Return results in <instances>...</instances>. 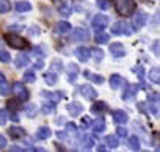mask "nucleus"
Masks as SVG:
<instances>
[{
	"mask_svg": "<svg viewBox=\"0 0 160 152\" xmlns=\"http://www.w3.org/2000/svg\"><path fill=\"white\" fill-rule=\"evenodd\" d=\"M135 0H118L116 2V11L121 16H130L135 11Z\"/></svg>",
	"mask_w": 160,
	"mask_h": 152,
	"instance_id": "f257e3e1",
	"label": "nucleus"
},
{
	"mask_svg": "<svg viewBox=\"0 0 160 152\" xmlns=\"http://www.w3.org/2000/svg\"><path fill=\"white\" fill-rule=\"evenodd\" d=\"M5 41L13 47V49H19V50H24V49H27L28 47V41L25 39V38H22V36H19V35H7L5 36Z\"/></svg>",
	"mask_w": 160,
	"mask_h": 152,
	"instance_id": "f03ea898",
	"label": "nucleus"
},
{
	"mask_svg": "<svg viewBox=\"0 0 160 152\" xmlns=\"http://www.w3.org/2000/svg\"><path fill=\"white\" fill-rule=\"evenodd\" d=\"M140 88L146 90L148 86H146L144 83H140V85H127V88H126L124 93H122V101H126V102H132V101L135 99V96H137V93H138Z\"/></svg>",
	"mask_w": 160,
	"mask_h": 152,
	"instance_id": "7ed1b4c3",
	"label": "nucleus"
},
{
	"mask_svg": "<svg viewBox=\"0 0 160 152\" xmlns=\"http://www.w3.org/2000/svg\"><path fill=\"white\" fill-rule=\"evenodd\" d=\"M108 22H110L108 16H105V14H98V16H94L93 21H91V28H93L96 33H98V32H102V30L108 25Z\"/></svg>",
	"mask_w": 160,
	"mask_h": 152,
	"instance_id": "20e7f679",
	"label": "nucleus"
},
{
	"mask_svg": "<svg viewBox=\"0 0 160 152\" xmlns=\"http://www.w3.org/2000/svg\"><path fill=\"white\" fill-rule=\"evenodd\" d=\"M13 91H14L16 97H18L21 102H25V101H28V97H30L28 88H25V85H24V83H21V82H16V83H14Z\"/></svg>",
	"mask_w": 160,
	"mask_h": 152,
	"instance_id": "39448f33",
	"label": "nucleus"
},
{
	"mask_svg": "<svg viewBox=\"0 0 160 152\" xmlns=\"http://www.w3.org/2000/svg\"><path fill=\"white\" fill-rule=\"evenodd\" d=\"M135 30L133 28H130L129 27V24L127 22H124V21H118L113 27H112V33L113 35H121V33H126V35H132Z\"/></svg>",
	"mask_w": 160,
	"mask_h": 152,
	"instance_id": "423d86ee",
	"label": "nucleus"
},
{
	"mask_svg": "<svg viewBox=\"0 0 160 152\" xmlns=\"http://www.w3.org/2000/svg\"><path fill=\"white\" fill-rule=\"evenodd\" d=\"M90 38V32L87 30V28H75L74 32H72V36H71V39L74 41V42H83V41H87Z\"/></svg>",
	"mask_w": 160,
	"mask_h": 152,
	"instance_id": "0eeeda50",
	"label": "nucleus"
},
{
	"mask_svg": "<svg viewBox=\"0 0 160 152\" xmlns=\"http://www.w3.org/2000/svg\"><path fill=\"white\" fill-rule=\"evenodd\" d=\"M146 22H148V13H144V11H138V13H135V16H133V22H132L133 30H140L141 27L146 25Z\"/></svg>",
	"mask_w": 160,
	"mask_h": 152,
	"instance_id": "6e6552de",
	"label": "nucleus"
},
{
	"mask_svg": "<svg viewBox=\"0 0 160 152\" xmlns=\"http://www.w3.org/2000/svg\"><path fill=\"white\" fill-rule=\"evenodd\" d=\"M78 74H80L78 64H75V63L66 64V75H68V80L69 82H75V79L78 77Z\"/></svg>",
	"mask_w": 160,
	"mask_h": 152,
	"instance_id": "1a4fd4ad",
	"label": "nucleus"
},
{
	"mask_svg": "<svg viewBox=\"0 0 160 152\" xmlns=\"http://www.w3.org/2000/svg\"><path fill=\"white\" fill-rule=\"evenodd\" d=\"M78 93L82 94L85 99H88V101L96 99V96H98V91H96L93 86H90V85H82V86H78Z\"/></svg>",
	"mask_w": 160,
	"mask_h": 152,
	"instance_id": "9d476101",
	"label": "nucleus"
},
{
	"mask_svg": "<svg viewBox=\"0 0 160 152\" xmlns=\"http://www.w3.org/2000/svg\"><path fill=\"white\" fill-rule=\"evenodd\" d=\"M41 96H42V97H46V99H47V101H50V102H58V101H61V99H64V97H66V93H64V91H55V93L42 91V93H41Z\"/></svg>",
	"mask_w": 160,
	"mask_h": 152,
	"instance_id": "9b49d317",
	"label": "nucleus"
},
{
	"mask_svg": "<svg viewBox=\"0 0 160 152\" xmlns=\"http://www.w3.org/2000/svg\"><path fill=\"white\" fill-rule=\"evenodd\" d=\"M110 53L115 56V58H122L126 55V50H124V46L121 42H113L110 44Z\"/></svg>",
	"mask_w": 160,
	"mask_h": 152,
	"instance_id": "f8f14e48",
	"label": "nucleus"
},
{
	"mask_svg": "<svg viewBox=\"0 0 160 152\" xmlns=\"http://www.w3.org/2000/svg\"><path fill=\"white\" fill-rule=\"evenodd\" d=\"M66 111H68L71 116H78L80 113L83 111V107L80 105L78 102H71V104L66 105Z\"/></svg>",
	"mask_w": 160,
	"mask_h": 152,
	"instance_id": "ddd939ff",
	"label": "nucleus"
},
{
	"mask_svg": "<svg viewBox=\"0 0 160 152\" xmlns=\"http://www.w3.org/2000/svg\"><path fill=\"white\" fill-rule=\"evenodd\" d=\"M71 24L69 22H66V21H61V22H58L57 25H55V28H53V32L57 33V35H66V33H69L71 32Z\"/></svg>",
	"mask_w": 160,
	"mask_h": 152,
	"instance_id": "4468645a",
	"label": "nucleus"
},
{
	"mask_svg": "<svg viewBox=\"0 0 160 152\" xmlns=\"http://www.w3.org/2000/svg\"><path fill=\"white\" fill-rule=\"evenodd\" d=\"M75 56L82 61V63L88 61V60H90V49H87V47H78V49H75Z\"/></svg>",
	"mask_w": 160,
	"mask_h": 152,
	"instance_id": "2eb2a0df",
	"label": "nucleus"
},
{
	"mask_svg": "<svg viewBox=\"0 0 160 152\" xmlns=\"http://www.w3.org/2000/svg\"><path fill=\"white\" fill-rule=\"evenodd\" d=\"M113 119H115L116 124H126V122L129 121V116H127L126 111H122V110H116V111L113 113Z\"/></svg>",
	"mask_w": 160,
	"mask_h": 152,
	"instance_id": "dca6fc26",
	"label": "nucleus"
},
{
	"mask_svg": "<svg viewBox=\"0 0 160 152\" xmlns=\"http://www.w3.org/2000/svg\"><path fill=\"white\" fill-rule=\"evenodd\" d=\"M91 129L94 130V133H101V132H104V130H105V121H104V118H98V119H94V121L91 122Z\"/></svg>",
	"mask_w": 160,
	"mask_h": 152,
	"instance_id": "f3484780",
	"label": "nucleus"
},
{
	"mask_svg": "<svg viewBox=\"0 0 160 152\" xmlns=\"http://www.w3.org/2000/svg\"><path fill=\"white\" fill-rule=\"evenodd\" d=\"M8 133L13 136V138H22V136H25V129H22V127H19V125H11L10 129H8Z\"/></svg>",
	"mask_w": 160,
	"mask_h": 152,
	"instance_id": "a211bd4d",
	"label": "nucleus"
},
{
	"mask_svg": "<svg viewBox=\"0 0 160 152\" xmlns=\"http://www.w3.org/2000/svg\"><path fill=\"white\" fill-rule=\"evenodd\" d=\"M28 63H30V58H28L27 53H19V55L14 58V64H16L18 67H24V66H27Z\"/></svg>",
	"mask_w": 160,
	"mask_h": 152,
	"instance_id": "6ab92c4d",
	"label": "nucleus"
},
{
	"mask_svg": "<svg viewBox=\"0 0 160 152\" xmlns=\"http://www.w3.org/2000/svg\"><path fill=\"white\" fill-rule=\"evenodd\" d=\"M14 10L18 13H27V11L32 10V5L28 2H25V0H19V2H16V5H14Z\"/></svg>",
	"mask_w": 160,
	"mask_h": 152,
	"instance_id": "aec40b11",
	"label": "nucleus"
},
{
	"mask_svg": "<svg viewBox=\"0 0 160 152\" xmlns=\"http://www.w3.org/2000/svg\"><path fill=\"white\" fill-rule=\"evenodd\" d=\"M124 83V79L121 77L119 74H113L112 77H110V86L113 88V90H116V88H119L121 85Z\"/></svg>",
	"mask_w": 160,
	"mask_h": 152,
	"instance_id": "412c9836",
	"label": "nucleus"
},
{
	"mask_svg": "<svg viewBox=\"0 0 160 152\" xmlns=\"http://www.w3.org/2000/svg\"><path fill=\"white\" fill-rule=\"evenodd\" d=\"M105 110H107V104H105L104 101H98V102H94V104L91 105V111H93V113L101 115V113H104Z\"/></svg>",
	"mask_w": 160,
	"mask_h": 152,
	"instance_id": "4be33fe9",
	"label": "nucleus"
},
{
	"mask_svg": "<svg viewBox=\"0 0 160 152\" xmlns=\"http://www.w3.org/2000/svg\"><path fill=\"white\" fill-rule=\"evenodd\" d=\"M90 56H93L96 63H101L104 60V50H101L98 47H93V49H90Z\"/></svg>",
	"mask_w": 160,
	"mask_h": 152,
	"instance_id": "5701e85b",
	"label": "nucleus"
},
{
	"mask_svg": "<svg viewBox=\"0 0 160 152\" xmlns=\"http://www.w3.org/2000/svg\"><path fill=\"white\" fill-rule=\"evenodd\" d=\"M50 135H52V130L49 127H46V125H42L41 129H38V132H36L38 140H47V138H50Z\"/></svg>",
	"mask_w": 160,
	"mask_h": 152,
	"instance_id": "b1692460",
	"label": "nucleus"
},
{
	"mask_svg": "<svg viewBox=\"0 0 160 152\" xmlns=\"http://www.w3.org/2000/svg\"><path fill=\"white\" fill-rule=\"evenodd\" d=\"M105 143H107V146H108L110 149H116V147L119 146L118 135H116V136H115V135H107V136H105Z\"/></svg>",
	"mask_w": 160,
	"mask_h": 152,
	"instance_id": "393cba45",
	"label": "nucleus"
},
{
	"mask_svg": "<svg viewBox=\"0 0 160 152\" xmlns=\"http://www.w3.org/2000/svg\"><path fill=\"white\" fill-rule=\"evenodd\" d=\"M44 80H46V83L47 85H55L57 82H58V75H57V72H46L44 74Z\"/></svg>",
	"mask_w": 160,
	"mask_h": 152,
	"instance_id": "a878e982",
	"label": "nucleus"
},
{
	"mask_svg": "<svg viewBox=\"0 0 160 152\" xmlns=\"http://www.w3.org/2000/svg\"><path fill=\"white\" fill-rule=\"evenodd\" d=\"M41 110H42V113H44V115H52V113H55V102L46 101V102H44V105L41 107Z\"/></svg>",
	"mask_w": 160,
	"mask_h": 152,
	"instance_id": "bb28decb",
	"label": "nucleus"
},
{
	"mask_svg": "<svg viewBox=\"0 0 160 152\" xmlns=\"http://www.w3.org/2000/svg\"><path fill=\"white\" fill-rule=\"evenodd\" d=\"M149 80L154 83H160V67H152L149 72Z\"/></svg>",
	"mask_w": 160,
	"mask_h": 152,
	"instance_id": "cd10ccee",
	"label": "nucleus"
},
{
	"mask_svg": "<svg viewBox=\"0 0 160 152\" xmlns=\"http://www.w3.org/2000/svg\"><path fill=\"white\" fill-rule=\"evenodd\" d=\"M127 144L132 150H140V138L138 136H129L127 138Z\"/></svg>",
	"mask_w": 160,
	"mask_h": 152,
	"instance_id": "c85d7f7f",
	"label": "nucleus"
},
{
	"mask_svg": "<svg viewBox=\"0 0 160 152\" xmlns=\"http://www.w3.org/2000/svg\"><path fill=\"white\" fill-rule=\"evenodd\" d=\"M83 74H85V77H87L88 80H91V82H94V83H102V82H104V79L101 77V75H98V74H91L90 71H85Z\"/></svg>",
	"mask_w": 160,
	"mask_h": 152,
	"instance_id": "c756f323",
	"label": "nucleus"
},
{
	"mask_svg": "<svg viewBox=\"0 0 160 152\" xmlns=\"http://www.w3.org/2000/svg\"><path fill=\"white\" fill-rule=\"evenodd\" d=\"M94 39H96V42H98V44H107V42L110 41V36H108L107 33L98 32V33H96V38H94Z\"/></svg>",
	"mask_w": 160,
	"mask_h": 152,
	"instance_id": "7c9ffc66",
	"label": "nucleus"
},
{
	"mask_svg": "<svg viewBox=\"0 0 160 152\" xmlns=\"http://www.w3.org/2000/svg\"><path fill=\"white\" fill-rule=\"evenodd\" d=\"M96 146V136H85V141H83V149L90 150Z\"/></svg>",
	"mask_w": 160,
	"mask_h": 152,
	"instance_id": "2f4dec72",
	"label": "nucleus"
},
{
	"mask_svg": "<svg viewBox=\"0 0 160 152\" xmlns=\"http://www.w3.org/2000/svg\"><path fill=\"white\" fill-rule=\"evenodd\" d=\"M36 111H38V107H36L35 104H28V105L25 107V115L30 116V118H33V116L36 115Z\"/></svg>",
	"mask_w": 160,
	"mask_h": 152,
	"instance_id": "473e14b6",
	"label": "nucleus"
},
{
	"mask_svg": "<svg viewBox=\"0 0 160 152\" xmlns=\"http://www.w3.org/2000/svg\"><path fill=\"white\" fill-rule=\"evenodd\" d=\"M10 93H11V88H10V85L7 83V80L0 83V94H2V96H8Z\"/></svg>",
	"mask_w": 160,
	"mask_h": 152,
	"instance_id": "72a5a7b5",
	"label": "nucleus"
},
{
	"mask_svg": "<svg viewBox=\"0 0 160 152\" xmlns=\"http://www.w3.org/2000/svg\"><path fill=\"white\" fill-rule=\"evenodd\" d=\"M11 10V5L8 0H0V14L2 13H8Z\"/></svg>",
	"mask_w": 160,
	"mask_h": 152,
	"instance_id": "f704fd0d",
	"label": "nucleus"
},
{
	"mask_svg": "<svg viewBox=\"0 0 160 152\" xmlns=\"http://www.w3.org/2000/svg\"><path fill=\"white\" fill-rule=\"evenodd\" d=\"M50 69H52L53 72H60V71H63L64 67H63V64H61L60 60H53L52 64H50Z\"/></svg>",
	"mask_w": 160,
	"mask_h": 152,
	"instance_id": "c9c22d12",
	"label": "nucleus"
},
{
	"mask_svg": "<svg viewBox=\"0 0 160 152\" xmlns=\"http://www.w3.org/2000/svg\"><path fill=\"white\" fill-rule=\"evenodd\" d=\"M148 101H149V104L160 105V94H157V93H154V94H149V96H148Z\"/></svg>",
	"mask_w": 160,
	"mask_h": 152,
	"instance_id": "e433bc0d",
	"label": "nucleus"
},
{
	"mask_svg": "<svg viewBox=\"0 0 160 152\" xmlns=\"http://www.w3.org/2000/svg\"><path fill=\"white\" fill-rule=\"evenodd\" d=\"M24 80H25V82H28V83H33V82L36 80L35 72H33V71H27V72L24 74Z\"/></svg>",
	"mask_w": 160,
	"mask_h": 152,
	"instance_id": "4c0bfd02",
	"label": "nucleus"
},
{
	"mask_svg": "<svg viewBox=\"0 0 160 152\" xmlns=\"http://www.w3.org/2000/svg\"><path fill=\"white\" fill-rule=\"evenodd\" d=\"M133 72L138 74V79H140L141 83H143V82H144V67H143V66H135V67H133Z\"/></svg>",
	"mask_w": 160,
	"mask_h": 152,
	"instance_id": "58836bf2",
	"label": "nucleus"
},
{
	"mask_svg": "<svg viewBox=\"0 0 160 152\" xmlns=\"http://www.w3.org/2000/svg\"><path fill=\"white\" fill-rule=\"evenodd\" d=\"M8 111L7 110H0V125H5L8 122Z\"/></svg>",
	"mask_w": 160,
	"mask_h": 152,
	"instance_id": "ea45409f",
	"label": "nucleus"
},
{
	"mask_svg": "<svg viewBox=\"0 0 160 152\" xmlns=\"http://www.w3.org/2000/svg\"><path fill=\"white\" fill-rule=\"evenodd\" d=\"M0 61L2 63H10L11 61V56L7 50H0Z\"/></svg>",
	"mask_w": 160,
	"mask_h": 152,
	"instance_id": "a19ab883",
	"label": "nucleus"
},
{
	"mask_svg": "<svg viewBox=\"0 0 160 152\" xmlns=\"http://www.w3.org/2000/svg\"><path fill=\"white\" fill-rule=\"evenodd\" d=\"M116 135H118V138H127V130H126V127H122V125H119L118 129H116Z\"/></svg>",
	"mask_w": 160,
	"mask_h": 152,
	"instance_id": "79ce46f5",
	"label": "nucleus"
},
{
	"mask_svg": "<svg viewBox=\"0 0 160 152\" xmlns=\"http://www.w3.org/2000/svg\"><path fill=\"white\" fill-rule=\"evenodd\" d=\"M91 118H88V116H85L83 119H82V122H80V127H82V129H88L90 125H91Z\"/></svg>",
	"mask_w": 160,
	"mask_h": 152,
	"instance_id": "37998d69",
	"label": "nucleus"
},
{
	"mask_svg": "<svg viewBox=\"0 0 160 152\" xmlns=\"http://www.w3.org/2000/svg\"><path fill=\"white\" fill-rule=\"evenodd\" d=\"M98 7L101 10H107L110 7V3H108V0H98Z\"/></svg>",
	"mask_w": 160,
	"mask_h": 152,
	"instance_id": "c03bdc74",
	"label": "nucleus"
},
{
	"mask_svg": "<svg viewBox=\"0 0 160 152\" xmlns=\"http://www.w3.org/2000/svg\"><path fill=\"white\" fill-rule=\"evenodd\" d=\"M152 49H154L155 55H158V56H160V41H155V42L152 44Z\"/></svg>",
	"mask_w": 160,
	"mask_h": 152,
	"instance_id": "a18cd8bd",
	"label": "nucleus"
},
{
	"mask_svg": "<svg viewBox=\"0 0 160 152\" xmlns=\"http://www.w3.org/2000/svg\"><path fill=\"white\" fill-rule=\"evenodd\" d=\"M7 144H8V143H7V138H5L3 135H0V150L5 149V147H7Z\"/></svg>",
	"mask_w": 160,
	"mask_h": 152,
	"instance_id": "49530a36",
	"label": "nucleus"
},
{
	"mask_svg": "<svg viewBox=\"0 0 160 152\" xmlns=\"http://www.w3.org/2000/svg\"><path fill=\"white\" fill-rule=\"evenodd\" d=\"M66 130H69V132H77V125H75L74 122H69V124H66Z\"/></svg>",
	"mask_w": 160,
	"mask_h": 152,
	"instance_id": "de8ad7c7",
	"label": "nucleus"
},
{
	"mask_svg": "<svg viewBox=\"0 0 160 152\" xmlns=\"http://www.w3.org/2000/svg\"><path fill=\"white\" fill-rule=\"evenodd\" d=\"M152 25H155V27L160 25V13H157L155 17H152Z\"/></svg>",
	"mask_w": 160,
	"mask_h": 152,
	"instance_id": "09e8293b",
	"label": "nucleus"
},
{
	"mask_svg": "<svg viewBox=\"0 0 160 152\" xmlns=\"http://www.w3.org/2000/svg\"><path fill=\"white\" fill-rule=\"evenodd\" d=\"M57 136H58L61 141H66V140H68V133H66V132H57Z\"/></svg>",
	"mask_w": 160,
	"mask_h": 152,
	"instance_id": "8fccbe9b",
	"label": "nucleus"
},
{
	"mask_svg": "<svg viewBox=\"0 0 160 152\" xmlns=\"http://www.w3.org/2000/svg\"><path fill=\"white\" fill-rule=\"evenodd\" d=\"M19 102H21V101H19ZM19 102L10 101V102H8V108H16V110H18V108H19Z\"/></svg>",
	"mask_w": 160,
	"mask_h": 152,
	"instance_id": "3c124183",
	"label": "nucleus"
},
{
	"mask_svg": "<svg viewBox=\"0 0 160 152\" xmlns=\"http://www.w3.org/2000/svg\"><path fill=\"white\" fill-rule=\"evenodd\" d=\"M44 67V63H42V60H38L36 63H35V69H42Z\"/></svg>",
	"mask_w": 160,
	"mask_h": 152,
	"instance_id": "603ef678",
	"label": "nucleus"
},
{
	"mask_svg": "<svg viewBox=\"0 0 160 152\" xmlns=\"http://www.w3.org/2000/svg\"><path fill=\"white\" fill-rule=\"evenodd\" d=\"M33 53H35V55H41V56H42V55H44V50H42L41 47H35V52H33Z\"/></svg>",
	"mask_w": 160,
	"mask_h": 152,
	"instance_id": "864d4df0",
	"label": "nucleus"
},
{
	"mask_svg": "<svg viewBox=\"0 0 160 152\" xmlns=\"http://www.w3.org/2000/svg\"><path fill=\"white\" fill-rule=\"evenodd\" d=\"M138 108H140V111H146V105L144 104H138Z\"/></svg>",
	"mask_w": 160,
	"mask_h": 152,
	"instance_id": "5fc2aeb1",
	"label": "nucleus"
},
{
	"mask_svg": "<svg viewBox=\"0 0 160 152\" xmlns=\"http://www.w3.org/2000/svg\"><path fill=\"white\" fill-rule=\"evenodd\" d=\"M11 119H13L14 122H18V121H19V118H18V115H11Z\"/></svg>",
	"mask_w": 160,
	"mask_h": 152,
	"instance_id": "6e6d98bb",
	"label": "nucleus"
},
{
	"mask_svg": "<svg viewBox=\"0 0 160 152\" xmlns=\"http://www.w3.org/2000/svg\"><path fill=\"white\" fill-rule=\"evenodd\" d=\"M2 82H5V75L0 72V83H2Z\"/></svg>",
	"mask_w": 160,
	"mask_h": 152,
	"instance_id": "4d7b16f0",
	"label": "nucleus"
},
{
	"mask_svg": "<svg viewBox=\"0 0 160 152\" xmlns=\"http://www.w3.org/2000/svg\"><path fill=\"white\" fill-rule=\"evenodd\" d=\"M98 150H99V152H104V150H105V146H98Z\"/></svg>",
	"mask_w": 160,
	"mask_h": 152,
	"instance_id": "13d9d810",
	"label": "nucleus"
},
{
	"mask_svg": "<svg viewBox=\"0 0 160 152\" xmlns=\"http://www.w3.org/2000/svg\"><path fill=\"white\" fill-rule=\"evenodd\" d=\"M30 32H32V33H38V32H39V30H38V28H36V27H33V28H32V30H30Z\"/></svg>",
	"mask_w": 160,
	"mask_h": 152,
	"instance_id": "bf43d9fd",
	"label": "nucleus"
},
{
	"mask_svg": "<svg viewBox=\"0 0 160 152\" xmlns=\"http://www.w3.org/2000/svg\"><path fill=\"white\" fill-rule=\"evenodd\" d=\"M0 44H2V41H0Z\"/></svg>",
	"mask_w": 160,
	"mask_h": 152,
	"instance_id": "052dcab7",
	"label": "nucleus"
},
{
	"mask_svg": "<svg viewBox=\"0 0 160 152\" xmlns=\"http://www.w3.org/2000/svg\"><path fill=\"white\" fill-rule=\"evenodd\" d=\"M158 85H160V83H158Z\"/></svg>",
	"mask_w": 160,
	"mask_h": 152,
	"instance_id": "680f3d73",
	"label": "nucleus"
}]
</instances>
